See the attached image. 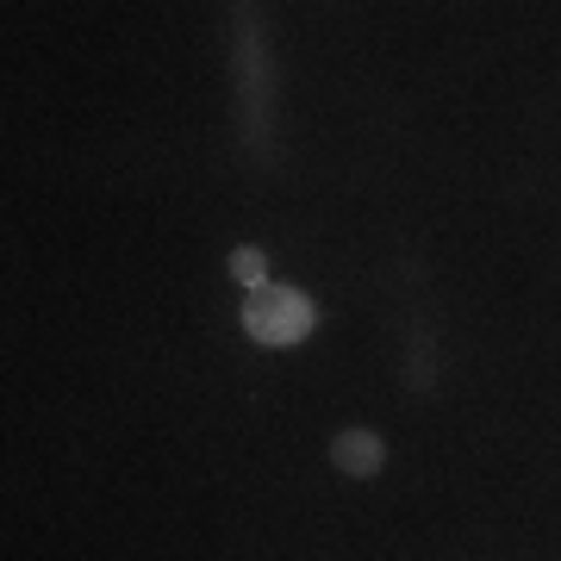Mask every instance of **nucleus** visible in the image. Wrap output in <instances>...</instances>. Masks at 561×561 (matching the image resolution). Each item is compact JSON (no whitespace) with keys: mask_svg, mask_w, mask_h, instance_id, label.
Returning <instances> with one entry per match:
<instances>
[{"mask_svg":"<svg viewBox=\"0 0 561 561\" xmlns=\"http://www.w3.org/2000/svg\"><path fill=\"white\" fill-rule=\"evenodd\" d=\"M312 331H319V306H312V294L287 287V280H268L243 300V337L262 343V350H294Z\"/></svg>","mask_w":561,"mask_h":561,"instance_id":"obj_1","label":"nucleus"},{"mask_svg":"<svg viewBox=\"0 0 561 561\" xmlns=\"http://www.w3.org/2000/svg\"><path fill=\"white\" fill-rule=\"evenodd\" d=\"M331 461H337L350 481H375V474L387 468L381 431H362V424H356V431H337V437H331Z\"/></svg>","mask_w":561,"mask_h":561,"instance_id":"obj_2","label":"nucleus"},{"mask_svg":"<svg viewBox=\"0 0 561 561\" xmlns=\"http://www.w3.org/2000/svg\"><path fill=\"white\" fill-rule=\"evenodd\" d=\"M231 275L256 294V287H268V256H262L256 243H238V250H231Z\"/></svg>","mask_w":561,"mask_h":561,"instance_id":"obj_3","label":"nucleus"}]
</instances>
